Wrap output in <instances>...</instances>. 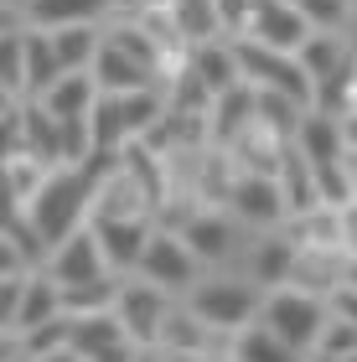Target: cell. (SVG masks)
<instances>
[{
    "label": "cell",
    "mask_w": 357,
    "mask_h": 362,
    "mask_svg": "<svg viewBox=\"0 0 357 362\" xmlns=\"http://www.w3.org/2000/svg\"><path fill=\"white\" fill-rule=\"evenodd\" d=\"M295 57H300V68L311 73V83H316V78L336 73V68H342L347 57H357V52L347 47V37H342V31H311V37H305V47H300Z\"/></svg>",
    "instance_id": "obj_27"
},
{
    "label": "cell",
    "mask_w": 357,
    "mask_h": 362,
    "mask_svg": "<svg viewBox=\"0 0 357 362\" xmlns=\"http://www.w3.org/2000/svg\"><path fill=\"white\" fill-rule=\"evenodd\" d=\"M99 78H93V68L88 73H62L52 88L42 93V104L57 114V119H83V114H93V104H99Z\"/></svg>",
    "instance_id": "obj_22"
},
{
    "label": "cell",
    "mask_w": 357,
    "mask_h": 362,
    "mask_svg": "<svg viewBox=\"0 0 357 362\" xmlns=\"http://www.w3.org/2000/svg\"><path fill=\"white\" fill-rule=\"evenodd\" d=\"M93 233H99V249L109 259L115 274H135L145 259V243L156 233V218H93Z\"/></svg>",
    "instance_id": "obj_14"
},
{
    "label": "cell",
    "mask_w": 357,
    "mask_h": 362,
    "mask_svg": "<svg viewBox=\"0 0 357 362\" xmlns=\"http://www.w3.org/2000/svg\"><path fill=\"white\" fill-rule=\"evenodd\" d=\"M342 238H347V254L357 259V202L342 207Z\"/></svg>",
    "instance_id": "obj_32"
},
{
    "label": "cell",
    "mask_w": 357,
    "mask_h": 362,
    "mask_svg": "<svg viewBox=\"0 0 357 362\" xmlns=\"http://www.w3.org/2000/svg\"><path fill=\"white\" fill-rule=\"evenodd\" d=\"M93 78H99L104 93H135V88L166 83V73H156L151 62H140L135 52H124L119 42H109V31H104V52H99V62H93Z\"/></svg>",
    "instance_id": "obj_16"
},
{
    "label": "cell",
    "mask_w": 357,
    "mask_h": 362,
    "mask_svg": "<svg viewBox=\"0 0 357 362\" xmlns=\"http://www.w3.org/2000/svg\"><path fill=\"white\" fill-rule=\"evenodd\" d=\"M21 47H26V98H42L62 78V62L52 52V37H47L42 26H21Z\"/></svg>",
    "instance_id": "obj_23"
},
{
    "label": "cell",
    "mask_w": 357,
    "mask_h": 362,
    "mask_svg": "<svg viewBox=\"0 0 357 362\" xmlns=\"http://www.w3.org/2000/svg\"><path fill=\"white\" fill-rule=\"evenodd\" d=\"M171 305H176V295H171V290H160V285H151V279H140V274H124L119 300H115V316L124 321V332L135 337L145 352H156L160 326H166Z\"/></svg>",
    "instance_id": "obj_6"
},
{
    "label": "cell",
    "mask_w": 357,
    "mask_h": 362,
    "mask_svg": "<svg viewBox=\"0 0 357 362\" xmlns=\"http://www.w3.org/2000/svg\"><path fill=\"white\" fill-rule=\"evenodd\" d=\"M187 68L197 73L207 88H213V98L243 83V62H238V42H233V37H218V42H197V47L187 52Z\"/></svg>",
    "instance_id": "obj_17"
},
{
    "label": "cell",
    "mask_w": 357,
    "mask_h": 362,
    "mask_svg": "<svg viewBox=\"0 0 357 362\" xmlns=\"http://www.w3.org/2000/svg\"><path fill=\"white\" fill-rule=\"evenodd\" d=\"M332 310L336 316H347V321H357V285H342L332 295Z\"/></svg>",
    "instance_id": "obj_31"
},
{
    "label": "cell",
    "mask_w": 357,
    "mask_h": 362,
    "mask_svg": "<svg viewBox=\"0 0 357 362\" xmlns=\"http://www.w3.org/2000/svg\"><path fill=\"white\" fill-rule=\"evenodd\" d=\"M109 11H115V0H26L21 26L57 31V26H78V21H109Z\"/></svg>",
    "instance_id": "obj_18"
},
{
    "label": "cell",
    "mask_w": 357,
    "mask_h": 362,
    "mask_svg": "<svg viewBox=\"0 0 357 362\" xmlns=\"http://www.w3.org/2000/svg\"><path fill=\"white\" fill-rule=\"evenodd\" d=\"M47 274H52L62 290L115 274V269H109V259H104V249H99V233H93V223H88V228H78L73 238H62V243H57L52 259H47Z\"/></svg>",
    "instance_id": "obj_12"
},
{
    "label": "cell",
    "mask_w": 357,
    "mask_h": 362,
    "mask_svg": "<svg viewBox=\"0 0 357 362\" xmlns=\"http://www.w3.org/2000/svg\"><path fill=\"white\" fill-rule=\"evenodd\" d=\"M233 42H238V62H243V83L290 93V98H300V104H316V83H311V73L300 68L295 52L264 47V42H254V37H233Z\"/></svg>",
    "instance_id": "obj_3"
},
{
    "label": "cell",
    "mask_w": 357,
    "mask_h": 362,
    "mask_svg": "<svg viewBox=\"0 0 357 362\" xmlns=\"http://www.w3.org/2000/svg\"><path fill=\"white\" fill-rule=\"evenodd\" d=\"M311 362H357V357H321V352H311Z\"/></svg>",
    "instance_id": "obj_34"
},
{
    "label": "cell",
    "mask_w": 357,
    "mask_h": 362,
    "mask_svg": "<svg viewBox=\"0 0 357 362\" xmlns=\"http://www.w3.org/2000/svg\"><path fill=\"white\" fill-rule=\"evenodd\" d=\"M233 362H311V357L295 352L285 337H274L264 321H249L243 332H233Z\"/></svg>",
    "instance_id": "obj_24"
},
{
    "label": "cell",
    "mask_w": 357,
    "mask_h": 362,
    "mask_svg": "<svg viewBox=\"0 0 357 362\" xmlns=\"http://www.w3.org/2000/svg\"><path fill=\"white\" fill-rule=\"evenodd\" d=\"M135 274L151 279V285H160V290H171L176 300H187L192 285L207 274V264L192 254V243H187L182 233H171V228H156L151 243H145V259H140Z\"/></svg>",
    "instance_id": "obj_4"
},
{
    "label": "cell",
    "mask_w": 357,
    "mask_h": 362,
    "mask_svg": "<svg viewBox=\"0 0 357 362\" xmlns=\"http://www.w3.org/2000/svg\"><path fill=\"white\" fill-rule=\"evenodd\" d=\"M311 109L332 114V119H342V114L357 109V57H347L336 73L316 78V104H311Z\"/></svg>",
    "instance_id": "obj_28"
},
{
    "label": "cell",
    "mask_w": 357,
    "mask_h": 362,
    "mask_svg": "<svg viewBox=\"0 0 357 362\" xmlns=\"http://www.w3.org/2000/svg\"><path fill=\"white\" fill-rule=\"evenodd\" d=\"M316 352L321 357H357V321H347V316H336V310H332V321H327V332H321Z\"/></svg>",
    "instance_id": "obj_30"
},
{
    "label": "cell",
    "mask_w": 357,
    "mask_h": 362,
    "mask_svg": "<svg viewBox=\"0 0 357 362\" xmlns=\"http://www.w3.org/2000/svg\"><path fill=\"white\" fill-rule=\"evenodd\" d=\"M62 285L47 269H37V274H26L21 279V290H16V305L0 316V326H6V337H26V332H37L42 321H52V316H62Z\"/></svg>",
    "instance_id": "obj_11"
},
{
    "label": "cell",
    "mask_w": 357,
    "mask_h": 362,
    "mask_svg": "<svg viewBox=\"0 0 357 362\" xmlns=\"http://www.w3.org/2000/svg\"><path fill=\"white\" fill-rule=\"evenodd\" d=\"M140 362H160V357H156V352H145V357H140Z\"/></svg>",
    "instance_id": "obj_35"
},
{
    "label": "cell",
    "mask_w": 357,
    "mask_h": 362,
    "mask_svg": "<svg viewBox=\"0 0 357 362\" xmlns=\"http://www.w3.org/2000/svg\"><path fill=\"white\" fill-rule=\"evenodd\" d=\"M295 254H300V243L290 238L285 228H264V233H254V238H249V249H243L238 269L249 274L259 290H280V285H290Z\"/></svg>",
    "instance_id": "obj_9"
},
{
    "label": "cell",
    "mask_w": 357,
    "mask_h": 362,
    "mask_svg": "<svg viewBox=\"0 0 357 362\" xmlns=\"http://www.w3.org/2000/svg\"><path fill=\"white\" fill-rule=\"evenodd\" d=\"M182 238L192 243V254L202 259L207 269H238L243 249H249V228H243L228 207H202L197 218L182 228Z\"/></svg>",
    "instance_id": "obj_5"
},
{
    "label": "cell",
    "mask_w": 357,
    "mask_h": 362,
    "mask_svg": "<svg viewBox=\"0 0 357 362\" xmlns=\"http://www.w3.org/2000/svg\"><path fill=\"white\" fill-rule=\"evenodd\" d=\"M93 218H156V197H151V187H145L124 160H115V166L99 176Z\"/></svg>",
    "instance_id": "obj_13"
},
{
    "label": "cell",
    "mask_w": 357,
    "mask_h": 362,
    "mask_svg": "<svg viewBox=\"0 0 357 362\" xmlns=\"http://www.w3.org/2000/svg\"><path fill=\"white\" fill-rule=\"evenodd\" d=\"M280 192H285L290 218H295V212L321 207V176H316V160L305 156L300 145H290V151H285V166H280Z\"/></svg>",
    "instance_id": "obj_21"
},
{
    "label": "cell",
    "mask_w": 357,
    "mask_h": 362,
    "mask_svg": "<svg viewBox=\"0 0 357 362\" xmlns=\"http://www.w3.org/2000/svg\"><path fill=\"white\" fill-rule=\"evenodd\" d=\"M295 145L305 156L316 160H342L347 156V140H342V119H332V114H321V109H305V119H300V135Z\"/></svg>",
    "instance_id": "obj_25"
},
{
    "label": "cell",
    "mask_w": 357,
    "mask_h": 362,
    "mask_svg": "<svg viewBox=\"0 0 357 362\" xmlns=\"http://www.w3.org/2000/svg\"><path fill=\"white\" fill-rule=\"evenodd\" d=\"M311 31H316L311 16H305L295 0H254V16H249V31H243V37L264 42V47H280V52H300Z\"/></svg>",
    "instance_id": "obj_10"
},
{
    "label": "cell",
    "mask_w": 357,
    "mask_h": 362,
    "mask_svg": "<svg viewBox=\"0 0 357 362\" xmlns=\"http://www.w3.org/2000/svg\"><path fill=\"white\" fill-rule=\"evenodd\" d=\"M233 218L249 228V233H264V228H285L290 207H285V192H280V176H264V171H238L228 202Z\"/></svg>",
    "instance_id": "obj_7"
},
{
    "label": "cell",
    "mask_w": 357,
    "mask_h": 362,
    "mask_svg": "<svg viewBox=\"0 0 357 362\" xmlns=\"http://www.w3.org/2000/svg\"><path fill=\"white\" fill-rule=\"evenodd\" d=\"M187 305L197 310L213 332H243L249 321H259L264 290H259L243 269H207L197 285H192Z\"/></svg>",
    "instance_id": "obj_1"
},
{
    "label": "cell",
    "mask_w": 357,
    "mask_h": 362,
    "mask_svg": "<svg viewBox=\"0 0 357 362\" xmlns=\"http://www.w3.org/2000/svg\"><path fill=\"white\" fill-rule=\"evenodd\" d=\"M171 16H176V26H182L187 47L228 37V26H223V0H171Z\"/></svg>",
    "instance_id": "obj_26"
},
{
    "label": "cell",
    "mask_w": 357,
    "mask_h": 362,
    "mask_svg": "<svg viewBox=\"0 0 357 362\" xmlns=\"http://www.w3.org/2000/svg\"><path fill=\"white\" fill-rule=\"evenodd\" d=\"M259 321H264L274 337H285L295 352L311 357L316 341H321V332H327V321H332V300L305 295V290H295V285H280V290H264Z\"/></svg>",
    "instance_id": "obj_2"
},
{
    "label": "cell",
    "mask_w": 357,
    "mask_h": 362,
    "mask_svg": "<svg viewBox=\"0 0 357 362\" xmlns=\"http://www.w3.org/2000/svg\"><path fill=\"white\" fill-rule=\"evenodd\" d=\"M73 352L83 362H140L145 347L124 332L115 310H93V316H73Z\"/></svg>",
    "instance_id": "obj_8"
},
{
    "label": "cell",
    "mask_w": 357,
    "mask_h": 362,
    "mask_svg": "<svg viewBox=\"0 0 357 362\" xmlns=\"http://www.w3.org/2000/svg\"><path fill=\"white\" fill-rule=\"evenodd\" d=\"M347 279H352V254L342 249H300L295 269H290V285L305 295H321V300H332Z\"/></svg>",
    "instance_id": "obj_15"
},
{
    "label": "cell",
    "mask_w": 357,
    "mask_h": 362,
    "mask_svg": "<svg viewBox=\"0 0 357 362\" xmlns=\"http://www.w3.org/2000/svg\"><path fill=\"white\" fill-rule=\"evenodd\" d=\"M57 166L52 160H42V156H31V151H6V207H31L42 197L47 187V176H52Z\"/></svg>",
    "instance_id": "obj_20"
},
{
    "label": "cell",
    "mask_w": 357,
    "mask_h": 362,
    "mask_svg": "<svg viewBox=\"0 0 357 362\" xmlns=\"http://www.w3.org/2000/svg\"><path fill=\"white\" fill-rule=\"evenodd\" d=\"M52 37V52L62 62V73H88L104 52V21H78V26H57L47 31Z\"/></svg>",
    "instance_id": "obj_19"
},
{
    "label": "cell",
    "mask_w": 357,
    "mask_h": 362,
    "mask_svg": "<svg viewBox=\"0 0 357 362\" xmlns=\"http://www.w3.org/2000/svg\"><path fill=\"white\" fill-rule=\"evenodd\" d=\"M0 83L11 98H26V47H21V26H6L0 42Z\"/></svg>",
    "instance_id": "obj_29"
},
{
    "label": "cell",
    "mask_w": 357,
    "mask_h": 362,
    "mask_svg": "<svg viewBox=\"0 0 357 362\" xmlns=\"http://www.w3.org/2000/svg\"><path fill=\"white\" fill-rule=\"evenodd\" d=\"M37 362H83L73 347H62V352H47V357H37Z\"/></svg>",
    "instance_id": "obj_33"
}]
</instances>
